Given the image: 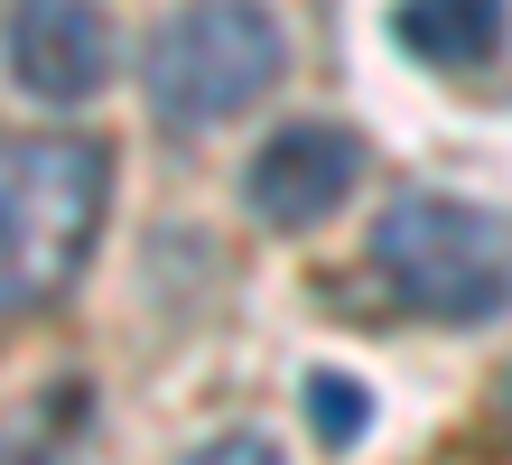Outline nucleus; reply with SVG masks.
I'll use <instances>...</instances> for the list:
<instances>
[{
    "mask_svg": "<svg viewBox=\"0 0 512 465\" xmlns=\"http://www.w3.org/2000/svg\"><path fill=\"white\" fill-rule=\"evenodd\" d=\"M494 428H503V447H512V372H503V410H494Z\"/></svg>",
    "mask_w": 512,
    "mask_h": 465,
    "instance_id": "1a4fd4ad",
    "label": "nucleus"
},
{
    "mask_svg": "<svg viewBox=\"0 0 512 465\" xmlns=\"http://www.w3.org/2000/svg\"><path fill=\"white\" fill-rule=\"evenodd\" d=\"M373 270L410 317L485 326L512 307V224L466 196H391L373 224Z\"/></svg>",
    "mask_w": 512,
    "mask_h": 465,
    "instance_id": "f03ea898",
    "label": "nucleus"
},
{
    "mask_svg": "<svg viewBox=\"0 0 512 465\" xmlns=\"http://www.w3.org/2000/svg\"><path fill=\"white\" fill-rule=\"evenodd\" d=\"M354 177H364V149H354V131H336V121H289V131H270L252 149L243 168V205L261 214V224H326Z\"/></svg>",
    "mask_w": 512,
    "mask_h": 465,
    "instance_id": "20e7f679",
    "label": "nucleus"
},
{
    "mask_svg": "<svg viewBox=\"0 0 512 465\" xmlns=\"http://www.w3.org/2000/svg\"><path fill=\"white\" fill-rule=\"evenodd\" d=\"M196 465H280V447H270V438H252V428H233V438H215Z\"/></svg>",
    "mask_w": 512,
    "mask_h": 465,
    "instance_id": "6e6552de",
    "label": "nucleus"
},
{
    "mask_svg": "<svg viewBox=\"0 0 512 465\" xmlns=\"http://www.w3.org/2000/svg\"><path fill=\"white\" fill-rule=\"evenodd\" d=\"M112 205V159L94 140H10L0 168V298L10 317H38L84 279Z\"/></svg>",
    "mask_w": 512,
    "mask_h": 465,
    "instance_id": "f257e3e1",
    "label": "nucleus"
},
{
    "mask_svg": "<svg viewBox=\"0 0 512 465\" xmlns=\"http://www.w3.org/2000/svg\"><path fill=\"white\" fill-rule=\"evenodd\" d=\"M391 38H401L419 66H485L503 47V0H401L391 10Z\"/></svg>",
    "mask_w": 512,
    "mask_h": 465,
    "instance_id": "423d86ee",
    "label": "nucleus"
},
{
    "mask_svg": "<svg viewBox=\"0 0 512 465\" xmlns=\"http://www.w3.org/2000/svg\"><path fill=\"white\" fill-rule=\"evenodd\" d=\"M364 419H373V400H364L354 372H308V428H317L326 447H354V438H364Z\"/></svg>",
    "mask_w": 512,
    "mask_h": 465,
    "instance_id": "0eeeda50",
    "label": "nucleus"
},
{
    "mask_svg": "<svg viewBox=\"0 0 512 465\" xmlns=\"http://www.w3.org/2000/svg\"><path fill=\"white\" fill-rule=\"evenodd\" d=\"M10 75L28 103H84L112 75V28L94 0H10Z\"/></svg>",
    "mask_w": 512,
    "mask_h": 465,
    "instance_id": "39448f33",
    "label": "nucleus"
},
{
    "mask_svg": "<svg viewBox=\"0 0 512 465\" xmlns=\"http://www.w3.org/2000/svg\"><path fill=\"white\" fill-rule=\"evenodd\" d=\"M289 66V38L261 0H187L159 38H149V112L168 131H215V121L252 112Z\"/></svg>",
    "mask_w": 512,
    "mask_h": 465,
    "instance_id": "7ed1b4c3",
    "label": "nucleus"
}]
</instances>
